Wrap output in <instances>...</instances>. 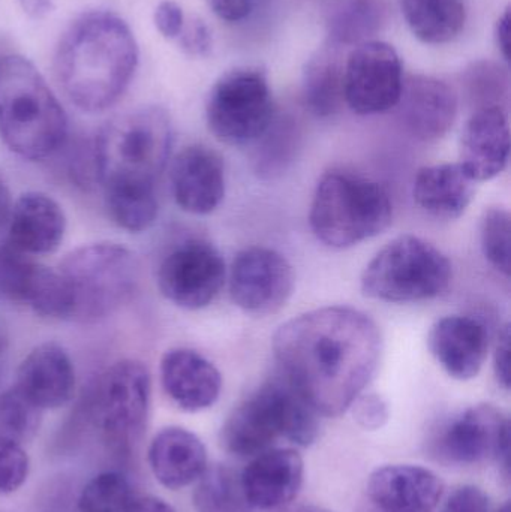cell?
<instances>
[{
	"label": "cell",
	"instance_id": "cell-6",
	"mask_svg": "<svg viewBox=\"0 0 511 512\" xmlns=\"http://www.w3.org/2000/svg\"><path fill=\"white\" fill-rule=\"evenodd\" d=\"M393 204L380 183L345 171L324 174L312 198V233L324 245L347 249L374 239L392 224Z\"/></svg>",
	"mask_w": 511,
	"mask_h": 512
},
{
	"label": "cell",
	"instance_id": "cell-33",
	"mask_svg": "<svg viewBox=\"0 0 511 512\" xmlns=\"http://www.w3.org/2000/svg\"><path fill=\"white\" fill-rule=\"evenodd\" d=\"M41 409L17 387L0 394V436L17 444L30 441L41 424Z\"/></svg>",
	"mask_w": 511,
	"mask_h": 512
},
{
	"label": "cell",
	"instance_id": "cell-17",
	"mask_svg": "<svg viewBox=\"0 0 511 512\" xmlns=\"http://www.w3.org/2000/svg\"><path fill=\"white\" fill-rule=\"evenodd\" d=\"M171 191L183 212L209 215L225 197V170L221 156L206 146L186 147L171 165Z\"/></svg>",
	"mask_w": 511,
	"mask_h": 512
},
{
	"label": "cell",
	"instance_id": "cell-15",
	"mask_svg": "<svg viewBox=\"0 0 511 512\" xmlns=\"http://www.w3.org/2000/svg\"><path fill=\"white\" fill-rule=\"evenodd\" d=\"M305 462L293 448H270L258 454L240 474V486L251 510L285 507L299 495Z\"/></svg>",
	"mask_w": 511,
	"mask_h": 512
},
{
	"label": "cell",
	"instance_id": "cell-2",
	"mask_svg": "<svg viewBox=\"0 0 511 512\" xmlns=\"http://www.w3.org/2000/svg\"><path fill=\"white\" fill-rule=\"evenodd\" d=\"M137 39L110 11H90L68 27L57 45L54 71L66 98L86 113L113 107L137 71Z\"/></svg>",
	"mask_w": 511,
	"mask_h": 512
},
{
	"label": "cell",
	"instance_id": "cell-26",
	"mask_svg": "<svg viewBox=\"0 0 511 512\" xmlns=\"http://www.w3.org/2000/svg\"><path fill=\"white\" fill-rule=\"evenodd\" d=\"M387 21L386 0H330L324 14L327 35L335 47L372 41Z\"/></svg>",
	"mask_w": 511,
	"mask_h": 512
},
{
	"label": "cell",
	"instance_id": "cell-42",
	"mask_svg": "<svg viewBox=\"0 0 511 512\" xmlns=\"http://www.w3.org/2000/svg\"><path fill=\"white\" fill-rule=\"evenodd\" d=\"M207 2L212 11L228 23H239L254 11L251 0H207Z\"/></svg>",
	"mask_w": 511,
	"mask_h": 512
},
{
	"label": "cell",
	"instance_id": "cell-44",
	"mask_svg": "<svg viewBox=\"0 0 511 512\" xmlns=\"http://www.w3.org/2000/svg\"><path fill=\"white\" fill-rule=\"evenodd\" d=\"M510 9L507 8L497 21L495 27V38H497L498 48L501 50L504 59L510 60Z\"/></svg>",
	"mask_w": 511,
	"mask_h": 512
},
{
	"label": "cell",
	"instance_id": "cell-9",
	"mask_svg": "<svg viewBox=\"0 0 511 512\" xmlns=\"http://www.w3.org/2000/svg\"><path fill=\"white\" fill-rule=\"evenodd\" d=\"M150 388V373L141 361L120 360L96 379L87 396V415L119 453H128L146 429Z\"/></svg>",
	"mask_w": 511,
	"mask_h": 512
},
{
	"label": "cell",
	"instance_id": "cell-32",
	"mask_svg": "<svg viewBox=\"0 0 511 512\" xmlns=\"http://www.w3.org/2000/svg\"><path fill=\"white\" fill-rule=\"evenodd\" d=\"M131 484L120 472H102L81 490L78 512H126L131 504Z\"/></svg>",
	"mask_w": 511,
	"mask_h": 512
},
{
	"label": "cell",
	"instance_id": "cell-13",
	"mask_svg": "<svg viewBox=\"0 0 511 512\" xmlns=\"http://www.w3.org/2000/svg\"><path fill=\"white\" fill-rule=\"evenodd\" d=\"M293 291V267L273 249H243L231 265V300L249 315H275L284 309Z\"/></svg>",
	"mask_w": 511,
	"mask_h": 512
},
{
	"label": "cell",
	"instance_id": "cell-1",
	"mask_svg": "<svg viewBox=\"0 0 511 512\" xmlns=\"http://www.w3.org/2000/svg\"><path fill=\"white\" fill-rule=\"evenodd\" d=\"M273 352L281 375L321 417H339L377 373L383 339L366 313L329 306L282 324Z\"/></svg>",
	"mask_w": 511,
	"mask_h": 512
},
{
	"label": "cell",
	"instance_id": "cell-35",
	"mask_svg": "<svg viewBox=\"0 0 511 512\" xmlns=\"http://www.w3.org/2000/svg\"><path fill=\"white\" fill-rule=\"evenodd\" d=\"M483 255L504 276L511 271V218L507 210L491 207L480 222Z\"/></svg>",
	"mask_w": 511,
	"mask_h": 512
},
{
	"label": "cell",
	"instance_id": "cell-16",
	"mask_svg": "<svg viewBox=\"0 0 511 512\" xmlns=\"http://www.w3.org/2000/svg\"><path fill=\"white\" fill-rule=\"evenodd\" d=\"M404 128L420 141H437L455 125L459 99L455 90L431 75L404 80L398 105Z\"/></svg>",
	"mask_w": 511,
	"mask_h": 512
},
{
	"label": "cell",
	"instance_id": "cell-14",
	"mask_svg": "<svg viewBox=\"0 0 511 512\" xmlns=\"http://www.w3.org/2000/svg\"><path fill=\"white\" fill-rule=\"evenodd\" d=\"M510 420L497 406L482 403L465 409L444 429L440 450L461 465L500 463L509 471Z\"/></svg>",
	"mask_w": 511,
	"mask_h": 512
},
{
	"label": "cell",
	"instance_id": "cell-49",
	"mask_svg": "<svg viewBox=\"0 0 511 512\" xmlns=\"http://www.w3.org/2000/svg\"><path fill=\"white\" fill-rule=\"evenodd\" d=\"M498 512H511L510 502H506V504H504Z\"/></svg>",
	"mask_w": 511,
	"mask_h": 512
},
{
	"label": "cell",
	"instance_id": "cell-34",
	"mask_svg": "<svg viewBox=\"0 0 511 512\" xmlns=\"http://www.w3.org/2000/svg\"><path fill=\"white\" fill-rule=\"evenodd\" d=\"M297 138H299V132L293 120H276L275 117L266 134L258 140L263 141L258 150V173L267 177L281 174L287 168L288 162L293 159Z\"/></svg>",
	"mask_w": 511,
	"mask_h": 512
},
{
	"label": "cell",
	"instance_id": "cell-10",
	"mask_svg": "<svg viewBox=\"0 0 511 512\" xmlns=\"http://www.w3.org/2000/svg\"><path fill=\"white\" fill-rule=\"evenodd\" d=\"M275 105L260 68H237L210 90L206 120L216 140L228 146L257 143L275 120Z\"/></svg>",
	"mask_w": 511,
	"mask_h": 512
},
{
	"label": "cell",
	"instance_id": "cell-20",
	"mask_svg": "<svg viewBox=\"0 0 511 512\" xmlns=\"http://www.w3.org/2000/svg\"><path fill=\"white\" fill-rule=\"evenodd\" d=\"M428 346L450 378H476L488 358L489 334L485 324L470 316H446L432 325Z\"/></svg>",
	"mask_w": 511,
	"mask_h": 512
},
{
	"label": "cell",
	"instance_id": "cell-18",
	"mask_svg": "<svg viewBox=\"0 0 511 512\" xmlns=\"http://www.w3.org/2000/svg\"><path fill=\"white\" fill-rule=\"evenodd\" d=\"M444 481L417 465H387L368 481L371 501L384 512H434L444 496Z\"/></svg>",
	"mask_w": 511,
	"mask_h": 512
},
{
	"label": "cell",
	"instance_id": "cell-31",
	"mask_svg": "<svg viewBox=\"0 0 511 512\" xmlns=\"http://www.w3.org/2000/svg\"><path fill=\"white\" fill-rule=\"evenodd\" d=\"M462 89L474 111L501 107L509 98V74L500 63L477 60L462 74Z\"/></svg>",
	"mask_w": 511,
	"mask_h": 512
},
{
	"label": "cell",
	"instance_id": "cell-39",
	"mask_svg": "<svg viewBox=\"0 0 511 512\" xmlns=\"http://www.w3.org/2000/svg\"><path fill=\"white\" fill-rule=\"evenodd\" d=\"M177 39H179L182 50L189 56H207L212 50V32L200 18H195L189 26H183L182 33Z\"/></svg>",
	"mask_w": 511,
	"mask_h": 512
},
{
	"label": "cell",
	"instance_id": "cell-41",
	"mask_svg": "<svg viewBox=\"0 0 511 512\" xmlns=\"http://www.w3.org/2000/svg\"><path fill=\"white\" fill-rule=\"evenodd\" d=\"M495 376L504 390H510V325L506 324L498 333L494 355Z\"/></svg>",
	"mask_w": 511,
	"mask_h": 512
},
{
	"label": "cell",
	"instance_id": "cell-12",
	"mask_svg": "<svg viewBox=\"0 0 511 512\" xmlns=\"http://www.w3.org/2000/svg\"><path fill=\"white\" fill-rule=\"evenodd\" d=\"M227 268L218 249L203 240H188L164 259L158 270V286L174 306L204 309L225 285Z\"/></svg>",
	"mask_w": 511,
	"mask_h": 512
},
{
	"label": "cell",
	"instance_id": "cell-47",
	"mask_svg": "<svg viewBox=\"0 0 511 512\" xmlns=\"http://www.w3.org/2000/svg\"><path fill=\"white\" fill-rule=\"evenodd\" d=\"M297 512H332V511L326 510V508H321V507H303V508H300V510Z\"/></svg>",
	"mask_w": 511,
	"mask_h": 512
},
{
	"label": "cell",
	"instance_id": "cell-36",
	"mask_svg": "<svg viewBox=\"0 0 511 512\" xmlns=\"http://www.w3.org/2000/svg\"><path fill=\"white\" fill-rule=\"evenodd\" d=\"M30 462L21 444L0 436V495L17 492L29 477Z\"/></svg>",
	"mask_w": 511,
	"mask_h": 512
},
{
	"label": "cell",
	"instance_id": "cell-11",
	"mask_svg": "<svg viewBox=\"0 0 511 512\" xmlns=\"http://www.w3.org/2000/svg\"><path fill=\"white\" fill-rule=\"evenodd\" d=\"M402 87L401 57L387 42H363L345 60V102L360 116L386 113L395 108Z\"/></svg>",
	"mask_w": 511,
	"mask_h": 512
},
{
	"label": "cell",
	"instance_id": "cell-37",
	"mask_svg": "<svg viewBox=\"0 0 511 512\" xmlns=\"http://www.w3.org/2000/svg\"><path fill=\"white\" fill-rule=\"evenodd\" d=\"M354 420L362 429L375 432L386 426L390 409L386 400L377 393H362L351 405Z\"/></svg>",
	"mask_w": 511,
	"mask_h": 512
},
{
	"label": "cell",
	"instance_id": "cell-46",
	"mask_svg": "<svg viewBox=\"0 0 511 512\" xmlns=\"http://www.w3.org/2000/svg\"><path fill=\"white\" fill-rule=\"evenodd\" d=\"M12 206H14V203H12L11 191H9L8 183L0 174V231L8 225Z\"/></svg>",
	"mask_w": 511,
	"mask_h": 512
},
{
	"label": "cell",
	"instance_id": "cell-27",
	"mask_svg": "<svg viewBox=\"0 0 511 512\" xmlns=\"http://www.w3.org/2000/svg\"><path fill=\"white\" fill-rule=\"evenodd\" d=\"M345 62L338 47L330 44L318 50L303 69V101L317 117L335 116L345 102Z\"/></svg>",
	"mask_w": 511,
	"mask_h": 512
},
{
	"label": "cell",
	"instance_id": "cell-19",
	"mask_svg": "<svg viewBox=\"0 0 511 512\" xmlns=\"http://www.w3.org/2000/svg\"><path fill=\"white\" fill-rule=\"evenodd\" d=\"M510 158V126L501 107L480 108L465 125L461 165L474 182H489L506 170Z\"/></svg>",
	"mask_w": 511,
	"mask_h": 512
},
{
	"label": "cell",
	"instance_id": "cell-28",
	"mask_svg": "<svg viewBox=\"0 0 511 512\" xmlns=\"http://www.w3.org/2000/svg\"><path fill=\"white\" fill-rule=\"evenodd\" d=\"M413 35L425 44L455 41L467 23L464 0H399Z\"/></svg>",
	"mask_w": 511,
	"mask_h": 512
},
{
	"label": "cell",
	"instance_id": "cell-30",
	"mask_svg": "<svg viewBox=\"0 0 511 512\" xmlns=\"http://www.w3.org/2000/svg\"><path fill=\"white\" fill-rule=\"evenodd\" d=\"M192 502L197 512H248L240 474L224 465L209 466L197 481Z\"/></svg>",
	"mask_w": 511,
	"mask_h": 512
},
{
	"label": "cell",
	"instance_id": "cell-29",
	"mask_svg": "<svg viewBox=\"0 0 511 512\" xmlns=\"http://www.w3.org/2000/svg\"><path fill=\"white\" fill-rule=\"evenodd\" d=\"M105 206L114 224L129 233H144L158 218L159 206L153 186H107Z\"/></svg>",
	"mask_w": 511,
	"mask_h": 512
},
{
	"label": "cell",
	"instance_id": "cell-22",
	"mask_svg": "<svg viewBox=\"0 0 511 512\" xmlns=\"http://www.w3.org/2000/svg\"><path fill=\"white\" fill-rule=\"evenodd\" d=\"M15 387L41 411L59 409L75 393V369L68 352L57 343H42L21 361Z\"/></svg>",
	"mask_w": 511,
	"mask_h": 512
},
{
	"label": "cell",
	"instance_id": "cell-3",
	"mask_svg": "<svg viewBox=\"0 0 511 512\" xmlns=\"http://www.w3.org/2000/svg\"><path fill=\"white\" fill-rule=\"evenodd\" d=\"M68 119L41 72L26 57H0V138L27 161L50 158L65 144Z\"/></svg>",
	"mask_w": 511,
	"mask_h": 512
},
{
	"label": "cell",
	"instance_id": "cell-45",
	"mask_svg": "<svg viewBox=\"0 0 511 512\" xmlns=\"http://www.w3.org/2000/svg\"><path fill=\"white\" fill-rule=\"evenodd\" d=\"M18 2L23 11L35 20L47 17L54 9V0H18Z\"/></svg>",
	"mask_w": 511,
	"mask_h": 512
},
{
	"label": "cell",
	"instance_id": "cell-43",
	"mask_svg": "<svg viewBox=\"0 0 511 512\" xmlns=\"http://www.w3.org/2000/svg\"><path fill=\"white\" fill-rule=\"evenodd\" d=\"M126 512H176L164 499L156 496H140L132 499Z\"/></svg>",
	"mask_w": 511,
	"mask_h": 512
},
{
	"label": "cell",
	"instance_id": "cell-38",
	"mask_svg": "<svg viewBox=\"0 0 511 512\" xmlns=\"http://www.w3.org/2000/svg\"><path fill=\"white\" fill-rule=\"evenodd\" d=\"M441 512H494L491 498L480 487H456Z\"/></svg>",
	"mask_w": 511,
	"mask_h": 512
},
{
	"label": "cell",
	"instance_id": "cell-5",
	"mask_svg": "<svg viewBox=\"0 0 511 512\" xmlns=\"http://www.w3.org/2000/svg\"><path fill=\"white\" fill-rule=\"evenodd\" d=\"M171 144V120L162 108L140 107L113 117L93 143L98 182L102 188H156L167 167Z\"/></svg>",
	"mask_w": 511,
	"mask_h": 512
},
{
	"label": "cell",
	"instance_id": "cell-7",
	"mask_svg": "<svg viewBox=\"0 0 511 512\" xmlns=\"http://www.w3.org/2000/svg\"><path fill=\"white\" fill-rule=\"evenodd\" d=\"M140 261L116 243L81 246L60 262L72 321L95 324L122 309L140 286Z\"/></svg>",
	"mask_w": 511,
	"mask_h": 512
},
{
	"label": "cell",
	"instance_id": "cell-4",
	"mask_svg": "<svg viewBox=\"0 0 511 512\" xmlns=\"http://www.w3.org/2000/svg\"><path fill=\"white\" fill-rule=\"evenodd\" d=\"M321 415L284 378L261 385L240 403L221 430L222 447L239 457H255L279 439L311 447L321 432Z\"/></svg>",
	"mask_w": 511,
	"mask_h": 512
},
{
	"label": "cell",
	"instance_id": "cell-24",
	"mask_svg": "<svg viewBox=\"0 0 511 512\" xmlns=\"http://www.w3.org/2000/svg\"><path fill=\"white\" fill-rule=\"evenodd\" d=\"M8 242L29 255L53 254L62 245L66 216L56 200L27 192L12 206Z\"/></svg>",
	"mask_w": 511,
	"mask_h": 512
},
{
	"label": "cell",
	"instance_id": "cell-23",
	"mask_svg": "<svg viewBox=\"0 0 511 512\" xmlns=\"http://www.w3.org/2000/svg\"><path fill=\"white\" fill-rule=\"evenodd\" d=\"M147 460L153 477L168 490L192 486L209 468L206 445L183 427H167L156 433Z\"/></svg>",
	"mask_w": 511,
	"mask_h": 512
},
{
	"label": "cell",
	"instance_id": "cell-8",
	"mask_svg": "<svg viewBox=\"0 0 511 512\" xmlns=\"http://www.w3.org/2000/svg\"><path fill=\"white\" fill-rule=\"evenodd\" d=\"M452 279V262L440 249L419 237L401 236L366 265L362 291L386 303H416L440 297Z\"/></svg>",
	"mask_w": 511,
	"mask_h": 512
},
{
	"label": "cell",
	"instance_id": "cell-25",
	"mask_svg": "<svg viewBox=\"0 0 511 512\" xmlns=\"http://www.w3.org/2000/svg\"><path fill=\"white\" fill-rule=\"evenodd\" d=\"M476 194V182L459 164L431 165L422 168L414 180L417 206L444 221L461 218Z\"/></svg>",
	"mask_w": 511,
	"mask_h": 512
},
{
	"label": "cell",
	"instance_id": "cell-21",
	"mask_svg": "<svg viewBox=\"0 0 511 512\" xmlns=\"http://www.w3.org/2000/svg\"><path fill=\"white\" fill-rule=\"evenodd\" d=\"M159 370L165 394L182 411L200 412L212 408L221 396V372L192 349L165 352Z\"/></svg>",
	"mask_w": 511,
	"mask_h": 512
},
{
	"label": "cell",
	"instance_id": "cell-48",
	"mask_svg": "<svg viewBox=\"0 0 511 512\" xmlns=\"http://www.w3.org/2000/svg\"><path fill=\"white\" fill-rule=\"evenodd\" d=\"M267 2H269V0H251L254 9L257 8V6L266 5Z\"/></svg>",
	"mask_w": 511,
	"mask_h": 512
},
{
	"label": "cell",
	"instance_id": "cell-40",
	"mask_svg": "<svg viewBox=\"0 0 511 512\" xmlns=\"http://www.w3.org/2000/svg\"><path fill=\"white\" fill-rule=\"evenodd\" d=\"M153 21L164 38L177 39L185 26V14L179 3L174 0H162L156 6Z\"/></svg>",
	"mask_w": 511,
	"mask_h": 512
}]
</instances>
